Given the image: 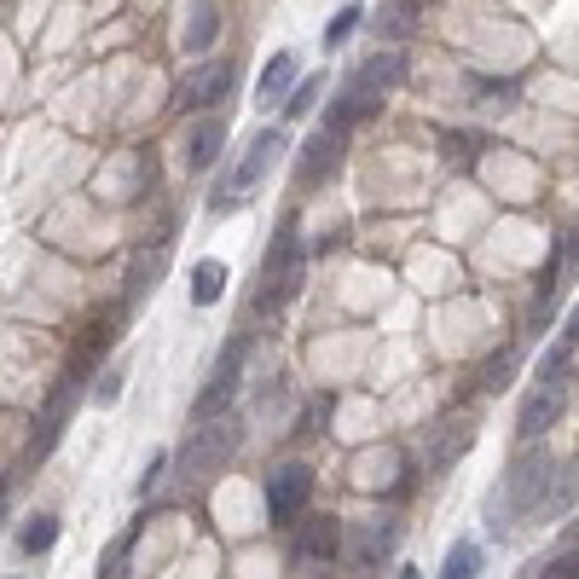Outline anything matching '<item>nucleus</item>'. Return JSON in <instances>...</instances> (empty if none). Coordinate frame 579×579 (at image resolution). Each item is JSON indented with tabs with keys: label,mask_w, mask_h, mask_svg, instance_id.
<instances>
[{
	"label": "nucleus",
	"mask_w": 579,
	"mask_h": 579,
	"mask_svg": "<svg viewBox=\"0 0 579 579\" xmlns=\"http://www.w3.org/2000/svg\"><path fill=\"white\" fill-rule=\"evenodd\" d=\"M400 81H406V53H395V47L383 53V47H377L354 76L342 81V93H337V105H330L325 122H330V128H348L354 116H371V111L383 105V93L400 88Z\"/></svg>",
	"instance_id": "obj_1"
},
{
	"label": "nucleus",
	"mask_w": 579,
	"mask_h": 579,
	"mask_svg": "<svg viewBox=\"0 0 579 579\" xmlns=\"http://www.w3.org/2000/svg\"><path fill=\"white\" fill-rule=\"evenodd\" d=\"M568 354L574 348L556 342L550 354L540 360V371H533V388H527V400H522V418H515V429H522V441H545V429L568 411Z\"/></svg>",
	"instance_id": "obj_2"
},
{
	"label": "nucleus",
	"mask_w": 579,
	"mask_h": 579,
	"mask_svg": "<svg viewBox=\"0 0 579 579\" xmlns=\"http://www.w3.org/2000/svg\"><path fill=\"white\" fill-rule=\"evenodd\" d=\"M238 423H192V434L180 441V452H174V475L185 487H197V481H215V475L238 458Z\"/></svg>",
	"instance_id": "obj_3"
},
{
	"label": "nucleus",
	"mask_w": 579,
	"mask_h": 579,
	"mask_svg": "<svg viewBox=\"0 0 579 579\" xmlns=\"http://www.w3.org/2000/svg\"><path fill=\"white\" fill-rule=\"evenodd\" d=\"M243 360H250V337H243V325L226 337V348H220V360H215V371H209V383H203V395L192 400V423H215L226 406L238 400V383H243Z\"/></svg>",
	"instance_id": "obj_4"
},
{
	"label": "nucleus",
	"mask_w": 579,
	"mask_h": 579,
	"mask_svg": "<svg viewBox=\"0 0 579 579\" xmlns=\"http://www.w3.org/2000/svg\"><path fill=\"white\" fill-rule=\"evenodd\" d=\"M284 157V128H261L256 139H250V151H243V162L232 174H226V185L215 192V215H226L238 203V192H250V185H261L266 180V169Z\"/></svg>",
	"instance_id": "obj_5"
},
{
	"label": "nucleus",
	"mask_w": 579,
	"mask_h": 579,
	"mask_svg": "<svg viewBox=\"0 0 579 579\" xmlns=\"http://www.w3.org/2000/svg\"><path fill=\"white\" fill-rule=\"evenodd\" d=\"M314 499V469L307 464H279L266 475V522L273 527H296Z\"/></svg>",
	"instance_id": "obj_6"
},
{
	"label": "nucleus",
	"mask_w": 579,
	"mask_h": 579,
	"mask_svg": "<svg viewBox=\"0 0 579 579\" xmlns=\"http://www.w3.org/2000/svg\"><path fill=\"white\" fill-rule=\"evenodd\" d=\"M556 481V458L545 446H533L527 458H515L510 464V475H504V487H499V510L510 504V510H533L545 499V487Z\"/></svg>",
	"instance_id": "obj_7"
},
{
	"label": "nucleus",
	"mask_w": 579,
	"mask_h": 579,
	"mask_svg": "<svg viewBox=\"0 0 579 579\" xmlns=\"http://www.w3.org/2000/svg\"><path fill=\"white\" fill-rule=\"evenodd\" d=\"M395 545H400L395 515H365V522L348 527V563H354L360 574H377L388 556H395Z\"/></svg>",
	"instance_id": "obj_8"
},
{
	"label": "nucleus",
	"mask_w": 579,
	"mask_h": 579,
	"mask_svg": "<svg viewBox=\"0 0 579 579\" xmlns=\"http://www.w3.org/2000/svg\"><path fill=\"white\" fill-rule=\"evenodd\" d=\"M337 550H348V527L337 522V515H302L296 533H290V556L307 563V568L337 563Z\"/></svg>",
	"instance_id": "obj_9"
},
{
	"label": "nucleus",
	"mask_w": 579,
	"mask_h": 579,
	"mask_svg": "<svg viewBox=\"0 0 579 579\" xmlns=\"http://www.w3.org/2000/svg\"><path fill=\"white\" fill-rule=\"evenodd\" d=\"M342 134H348V128H330V122H319V128L307 134L302 157H296V185H302V192H314V185H325L330 174H337V162H342Z\"/></svg>",
	"instance_id": "obj_10"
},
{
	"label": "nucleus",
	"mask_w": 579,
	"mask_h": 579,
	"mask_svg": "<svg viewBox=\"0 0 579 579\" xmlns=\"http://www.w3.org/2000/svg\"><path fill=\"white\" fill-rule=\"evenodd\" d=\"M232 76H238V70L226 65V58H209V65H203V70L180 88V105H185V111H215L220 99L232 93Z\"/></svg>",
	"instance_id": "obj_11"
},
{
	"label": "nucleus",
	"mask_w": 579,
	"mask_h": 579,
	"mask_svg": "<svg viewBox=\"0 0 579 579\" xmlns=\"http://www.w3.org/2000/svg\"><path fill=\"white\" fill-rule=\"evenodd\" d=\"M469 446H475V423L469 418H446L441 429H434V441H429V475H446Z\"/></svg>",
	"instance_id": "obj_12"
},
{
	"label": "nucleus",
	"mask_w": 579,
	"mask_h": 579,
	"mask_svg": "<svg viewBox=\"0 0 579 579\" xmlns=\"http://www.w3.org/2000/svg\"><path fill=\"white\" fill-rule=\"evenodd\" d=\"M220 41V7L215 0H197L192 12H185V30H180V47L192 53V58H203Z\"/></svg>",
	"instance_id": "obj_13"
},
{
	"label": "nucleus",
	"mask_w": 579,
	"mask_h": 579,
	"mask_svg": "<svg viewBox=\"0 0 579 579\" xmlns=\"http://www.w3.org/2000/svg\"><path fill=\"white\" fill-rule=\"evenodd\" d=\"M220 145H226V122L209 111V116H197V128L185 134V162L192 169H215L220 162Z\"/></svg>",
	"instance_id": "obj_14"
},
{
	"label": "nucleus",
	"mask_w": 579,
	"mask_h": 579,
	"mask_svg": "<svg viewBox=\"0 0 579 579\" xmlns=\"http://www.w3.org/2000/svg\"><path fill=\"white\" fill-rule=\"evenodd\" d=\"M220 296H226V261L203 256V261L192 266V302H197V307H215Z\"/></svg>",
	"instance_id": "obj_15"
},
{
	"label": "nucleus",
	"mask_w": 579,
	"mask_h": 579,
	"mask_svg": "<svg viewBox=\"0 0 579 579\" xmlns=\"http://www.w3.org/2000/svg\"><path fill=\"white\" fill-rule=\"evenodd\" d=\"M290 81H296V53H273V65H266L261 81H256V99H261V105H273Z\"/></svg>",
	"instance_id": "obj_16"
},
{
	"label": "nucleus",
	"mask_w": 579,
	"mask_h": 579,
	"mask_svg": "<svg viewBox=\"0 0 579 579\" xmlns=\"http://www.w3.org/2000/svg\"><path fill=\"white\" fill-rule=\"evenodd\" d=\"M481 563H487V550L475 545V540H458L446 550V563H441V579H475L481 574Z\"/></svg>",
	"instance_id": "obj_17"
},
{
	"label": "nucleus",
	"mask_w": 579,
	"mask_h": 579,
	"mask_svg": "<svg viewBox=\"0 0 579 579\" xmlns=\"http://www.w3.org/2000/svg\"><path fill=\"white\" fill-rule=\"evenodd\" d=\"M18 545H24V556H47V550L58 545V515H53V510L30 515V527L18 533Z\"/></svg>",
	"instance_id": "obj_18"
},
{
	"label": "nucleus",
	"mask_w": 579,
	"mask_h": 579,
	"mask_svg": "<svg viewBox=\"0 0 579 579\" xmlns=\"http://www.w3.org/2000/svg\"><path fill=\"white\" fill-rule=\"evenodd\" d=\"M290 406H296V388H290V377H273V388H261V395H256V418L279 423Z\"/></svg>",
	"instance_id": "obj_19"
},
{
	"label": "nucleus",
	"mask_w": 579,
	"mask_h": 579,
	"mask_svg": "<svg viewBox=\"0 0 579 579\" xmlns=\"http://www.w3.org/2000/svg\"><path fill=\"white\" fill-rule=\"evenodd\" d=\"M515 360H522V348H499V354H492V360L481 365V388H487V395H504V388H510Z\"/></svg>",
	"instance_id": "obj_20"
},
{
	"label": "nucleus",
	"mask_w": 579,
	"mask_h": 579,
	"mask_svg": "<svg viewBox=\"0 0 579 579\" xmlns=\"http://www.w3.org/2000/svg\"><path fill=\"white\" fill-rule=\"evenodd\" d=\"M418 30V0H388V12H383V35L388 41H400Z\"/></svg>",
	"instance_id": "obj_21"
},
{
	"label": "nucleus",
	"mask_w": 579,
	"mask_h": 579,
	"mask_svg": "<svg viewBox=\"0 0 579 579\" xmlns=\"http://www.w3.org/2000/svg\"><path fill=\"white\" fill-rule=\"evenodd\" d=\"M360 24H365V7H342V12H337V18H330V24H325V47L337 53L342 41H348V35L360 30Z\"/></svg>",
	"instance_id": "obj_22"
},
{
	"label": "nucleus",
	"mask_w": 579,
	"mask_h": 579,
	"mask_svg": "<svg viewBox=\"0 0 579 579\" xmlns=\"http://www.w3.org/2000/svg\"><path fill=\"white\" fill-rule=\"evenodd\" d=\"M319 93H325V76H302V81H296V93H290V105H284V111H290V116H307V111L319 105Z\"/></svg>",
	"instance_id": "obj_23"
},
{
	"label": "nucleus",
	"mask_w": 579,
	"mask_h": 579,
	"mask_svg": "<svg viewBox=\"0 0 579 579\" xmlns=\"http://www.w3.org/2000/svg\"><path fill=\"white\" fill-rule=\"evenodd\" d=\"M579 504V458L563 464V475H556V487H550V510H568Z\"/></svg>",
	"instance_id": "obj_24"
},
{
	"label": "nucleus",
	"mask_w": 579,
	"mask_h": 579,
	"mask_svg": "<svg viewBox=\"0 0 579 579\" xmlns=\"http://www.w3.org/2000/svg\"><path fill=\"white\" fill-rule=\"evenodd\" d=\"M134 540H139V527H128V533H122V540H116V550H111V563H105V568H99V579H122V563H128V550H134Z\"/></svg>",
	"instance_id": "obj_25"
},
{
	"label": "nucleus",
	"mask_w": 579,
	"mask_h": 579,
	"mask_svg": "<svg viewBox=\"0 0 579 579\" xmlns=\"http://www.w3.org/2000/svg\"><path fill=\"white\" fill-rule=\"evenodd\" d=\"M116 395H122V371H105V377H99V388H93V400H99V406H116Z\"/></svg>",
	"instance_id": "obj_26"
},
{
	"label": "nucleus",
	"mask_w": 579,
	"mask_h": 579,
	"mask_svg": "<svg viewBox=\"0 0 579 579\" xmlns=\"http://www.w3.org/2000/svg\"><path fill=\"white\" fill-rule=\"evenodd\" d=\"M545 579H579V545L574 550H563V556H556V563H550V574Z\"/></svg>",
	"instance_id": "obj_27"
},
{
	"label": "nucleus",
	"mask_w": 579,
	"mask_h": 579,
	"mask_svg": "<svg viewBox=\"0 0 579 579\" xmlns=\"http://www.w3.org/2000/svg\"><path fill=\"white\" fill-rule=\"evenodd\" d=\"M574 342H579V307H574V319L563 325V348H574Z\"/></svg>",
	"instance_id": "obj_28"
},
{
	"label": "nucleus",
	"mask_w": 579,
	"mask_h": 579,
	"mask_svg": "<svg viewBox=\"0 0 579 579\" xmlns=\"http://www.w3.org/2000/svg\"><path fill=\"white\" fill-rule=\"evenodd\" d=\"M395 579H423V574H418V568H400V574H395Z\"/></svg>",
	"instance_id": "obj_29"
}]
</instances>
